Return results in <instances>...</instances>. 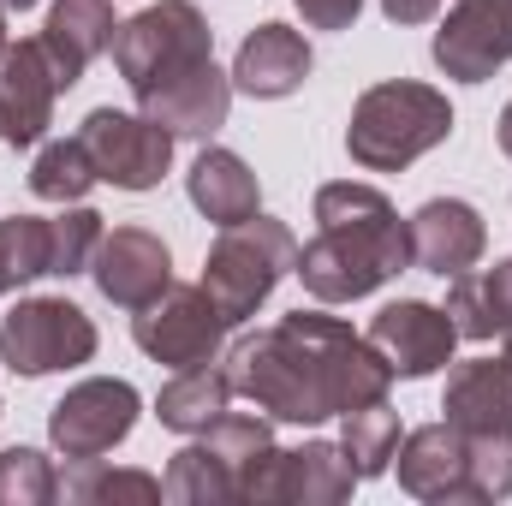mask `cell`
I'll return each instance as SVG.
<instances>
[{"mask_svg":"<svg viewBox=\"0 0 512 506\" xmlns=\"http://www.w3.org/2000/svg\"><path fill=\"white\" fill-rule=\"evenodd\" d=\"M501 149H507V161H512V102H507V114H501Z\"/></svg>","mask_w":512,"mask_h":506,"instance_id":"e575fe53","label":"cell"},{"mask_svg":"<svg viewBox=\"0 0 512 506\" xmlns=\"http://www.w3.org/2000/svg\"><path fill=\"white\" fill-rule=\"evenodd\" d=\"M137 108H143V120H155V126L173 131V137H209V131L227 126L233 78H227L215 60H197V66H185L179 78H167V84L143 90V96H137Z\"/></svg>","mask_w":512,"mask_h":506,"instance_id":"2e32d148","label":"cell"},{"mask_svg":"<svg viewBox=\"0 0 512 506\" xmlns=\"http://www.w3.org/2000/svg\"><path fill=\"white\" fill-rule=\"evenodd\" d=\"M48 233H54V251H48V274H90V256L102 245V215L96 209H84V203H66V215H54L48 221Z\"/></svg>","mask_w":512,"mask_h":506,"instance_id":"f546056e","label":"cell"},{"mask_svg":"<svg viewBox=\"0 0 512 506\" xmlns=\"http://www.w3.org/2000/svg\"><path fill=\"white\" fill-rule=\"evenodd\" d=\"M114 30H120L114 24V0H54V12H48L36 42H42V54L54 66L60 90H72L90 72V60L114 48Z\"/></svg>","mask_w":512,"mask_h":506,"instance_id":"ac0fdd59","label":"cell"},{"mask_svg":"<svg viewBox=\"0 0 512 506\" xmlns=\"http://www.w3.org/2000/svg\"><path fill=\"white\" fill-rule=\"evenodd\" d=\"M358 471L346 459V447L334 441H304V447H262L245 477H239V501L251 506H340L352 495Z\"/></svg>","mask_w":512,"mask_h":506,"instance_id":"52a82bcc","label":"cell"},{"mask_svg":"<svg viewBox=\"0 0 512 506\" xmlns=\"http://www.w3.org/2000/svg\"><path fill=\"white\" fill-rule=\"evenodd\" d=\"M382 12L393 24H429L441 12V0H382Z\"/></svg>","mask_w":512,"mask_h":506,"instance_id":"836d02e7","label":"cell"},{"mask_svg":"<svg viewBox=\"0 0 512 506\" xmlns=\"http://www.w3.org/2000/svg\"><path fill=\"white\" fill-rule=\"evenodd\" d=\"M48 251H54L48 221H36V215H6V221H0V292H18V286L42 280V274H48Z\"/></svg>","mask_w":512,"mask_h":506,"instance_id":"83f0119b","label":"cell"},{"mask_svg":"<svg viewBox=\"0 0 512 506\" xmlns=\"http://www.w3.org/2000/svg\"><path fill=\"white\" fill-rule=\"evenodd\" d=\"M405 233H411V262H417L423 274H441V280L477 268L483 251H489V227H483V215H477L471 203H459V197H435V203H423V209L405 221Z\"/></svg>","mask_w":512,"mask_h":506,"instance_id":"e0dca14e","label":"cell"},{"mask_svg":"<svg viewBox=\"0 0 512 506\" xmlns=\"http://www.w3.org/2000/svg\"><path fill=\"white\" fill-rule=\"evenodd\" d=\"M292 268H298V239H292V227H286V221H268V215L256 209L251 221L221 227V239L203 256V280H197V286L215 298V310H221L227 322H245V316H256V310L268 304V292H274Z\"/></svg>","mask_w":512,"mask_h":506,"instance_id":"277c9868","label":"cell"},{"mask_svg":"<svg viewBox=\"0 0 512 506\" xmlns=\"http://www.w3.org/2000/svg\"><path fill=\"white\" fill-rule=\"evenodd\" d=\"M0 54H6V6H0Z\"/></svg>","mask_w":512,"mask_h":506,"instance_id":"8d00e7d4","label":"cell"},{"mask_svg":"<svg viewBox=\"0 0 512 506\" xmlns=\"http://www.w3.org/2000/svg\"><path fill=\"white\" fill-rule=\"evenodd\" d=\"M310 78V42L292 30V24H256L251 36L239 42V60H233V84L256 96V102H280L292 90H304Z\"/></svg>","mask_w":512,"mask_h":506,"instance_id":"d6986e66","label":"cell"},{"mask_svg":"<svg viewBox=\"0 0 512 506\" xmlns=\"http://www.w3.org/2000/svg\"><path fill=\"white\" fill-rule=\"evenodd\" d=\"M447 316L465 340H507L512 334V262H495L483 274H453V292H447Z\"/></svg>","mask_w":512,"mask_h":506,"instance_id":"7402d4cb","label":"cell"},{"mask_svg":"<svg viewBox=\"0 0 512 506\" xmlns=\"http://www.w3.org/2000/svg\"><path fill=\"white\" fill-rule=\"evenodd\" d=\"M512 60V0H459L435 30V66L459 84H483Z\"/></svg>","mask_w":512,"mask_h":506,"instance_id":"7c38bea8","label":"cell"},{"mask_svg":"<svg viewBox=\"0 0 512 506\" xmlns=\"http://www.w3.org/2000/svg\"><path fill=\"white\" fill-rule=\"evenodd\" d=\"M137 411H143V399H137L131 381L90 376L48 411V441L66 459H102L137 429Z\"/></svg>","mask_w":512,"mask_h":506,"instance_id":"30bf717a","label":"cell"},{"mask_svg":"<svg viewBox=\"0 0 512 506\" xmlns=\"http://www.w3.org/2000/svg\"><path fill=\"white\" fill-rule=\"evenodd\" d=\"M96 358V322L72 298H18L0 322V364L12 376H54Z\"/></svg>","mask_w":512,"mask_h":506,"instance_id":"8992f818","label":"cell"},{"mask_svg":"<svg viewBox=\"0 0 512 506\" xmlns=\"http://www.w3.org/2000/svg\"><path fill=\"white\" fill-rule=\"evenodd\" d=\"M227 381L274 423H328V417H346L370 399H387L393 370L340 316L292 310L274 328L233 340Z\"/></svg>","mask_w":512,"mask_h":506,"instance_id":"6da1fadb","label":"cell"},{"mask_svg":"<svg viewBox=\"0 0 512 506\" xmlns=\"http://www.w3.org/2000/svg\"><path fill=\"white\" fill-rule=\"evenodd\" d=\"M399 489L417 495V501L435 506H477L471 495V459H465V435L441 417V423H423L399 441Z\"/></svg>","mask_w":512,"mask_h":506,"instance_id":"9a60e30c","label":"cell"},{"mask_svg":"<svg viewBox=\"0 0 512 506\" xmlns=\"http://www.w3.org/2000/svg\"><path fill=\"white\" fill-rule=\"evenodd\" d=\"M60 501V477L48 453L36 447H6L0 453V506H48Z\"/></svg>","mask_w":512,"mask_h":506,"instance_id":"4dcf8cb0","label":"cell"},{"mask_svg":"<svg viewBox=\"0 0 512 506\" xmlns=\"http://www.w3.org/2000/svg\"><path fill=\"white\" fill-rule=\"evenodd\" d=\"M197 60H215V30L191 0H155L114 30V66L131 84V96L179 78Z\"/></svg>","mask_w":512,"mask_h":506,"instance_id":"5b68a950","label":"cell"},{"mask_svg":"<svg viewBox=\"0 0 512 506\" xmlns=\"http://www.w3.org/2000/svg\"><path fill=\"white\" fill-rule=\"evenodd\" d=\"M376 352L387 358V370L399 381H423L435 376L441 364H453V346H459V328L447 310L423 304V298H399V304H382L370 334H364Z\"/></svg>","mask_w":512,"mask_h":506,"instance_id":"8fae6325","label":"cell"},{"mask_svg":"<svg viewBox=\"0 0 512 506\" xmlns=\"http://www.w3.org/2000/svg\"><path fill=\"white\" fill-rule=\"evenodd\" d=\"M459 435H512V358H471L447 376L441 399Z\"/></svg>","mask_w":512,"mask_h":506,"instance_id":"ffe728a7","label":"cell"},{"mask_svg":"<svg viewBox=\"0 0 512 506\" xmlns=\"http://www.w3.org/2000/svg\"><path fill=\"white\" fill-rule=\"evenodd\" d=\"M411 268V233L376 185L340 179L316 191V239L298 251V280L316 304H352Z\"/></svg>","mask_w":512,"mask_h":506,"instance_id":"7a4b0ae2","label":"cell"},{"mask_svg":"<svg viewBox=\"0 0 512 506\" xmlns=\"http://www.w3.org/2000/svg\"><path fill=\"white\" fill-rule=\"evenodd\" d=\"M227 316L215 310V298L203 286H167L155 304H143L131 316V340L143 346V358L167 364V370H191V364H215L221 340H227Z\"/></svg>","mask_w":512,"mask_h":506,"instance_id":"ba28073f","label":"cell"},{"mask_svg":"<svg viewBox=\"0 0 512 506\" xmlns=\"http://www.w3.org/2000/svg\"><path fill=\"white\" fill-rule=\"evenodd\" d=\"M203 447L233 471V477H245V465H251L262 447H274V417L268 411H221L209 429H203Z\"/></svg>","mask_w":512,"mask_h":506,"instance_id":"f1b7e54d","label":"cell"},{"mask_svg":"<svg viewBox=\"0 0 512 506\" xmlns=\"http://www.w3.org/2000/svg\"><path fill=\"white\" fill-rule=\"evenodd\" d=\"M54 96H60V78L42 54V42H6L0 54V143L12 149H30L42 143V131L54 126Z\"/></svg>","mask_w":512,"mask_h":506,"instance_id":"5bb4252c","label":"cell"},{"mask_svg":"<svg viewBox=\"0 0 512 506\" xmlns=\"http://www.w3.org/2000/svg\"><path fill=\"white\" fill-rule=\"evenodd\" d=\"M90 185H102V173H96L84 137H54V143H42L36 167H30V191H36L42 203H84Z\"/></svg>","mask_w":512,"mask_h":506,"instance_id":"484cf974","label":"cell"},{"mask_svg":"<svg viewBox=\"0 0 512 506\" xmlns=\"http://www.w3.org/2000/svg\"><path fill=\"white\" fill-rule=\"evenodd\" d=\"M447 131H453V108L441 90L393 78V84H376L358 96L352 126H346V149L370 173H399L417 155H429L435 143H447Z\"/></svg>","mask_w":512,"mask_h":506,"instance_id":"3957f363","label":"cell"},{"mask_svg":"<svg viewBox=\"0 0 512 506\" xmlns=\"http://www.w3.org/2000/svg\"><path fill=\"white\" fill-rule=\"evenodd\" d=\"M227 405H233V381H227V370L191 364V370H179V376L161 387L155 417H161V429H173V435H203Z\"/></svg>","mask_w":512,"mask_h":506,"instance_id":"603a6c76","label":"cell"},{"mask_svg":"<svg viewBox=\"0 0 512 506\" xmlns=\"http://www.w3.org/2000/svg\"><path fill=\"white\" fill-rule=\"evenodd\" d=\"M0 6H6V12H30L36 0H0Z\"/></svg>","mask_w":512,"mask_h":506,"instance_id":"d590c367","label":"cell"},{"mask_svg":"<svg viewBox=\"0 0 512 506\" xmlns=\"http://www.w3.org/2000/svg\"><path fill=\"white\" fill-rule=\"evenodd\" d=\"M90 280L108 304L143 310L173 286V256L149 227H114V233H102V245L90 256Z\"/></svg>","mask_w":512,"mask_h":506,"instance_id":"4fadbf2b","label":"cell"},{"mask_svg":"<svg viewBox=\"0 0 512 506\" xmlns=\"http://www.w3.org/2000/svg\"><path fill=\"white\" fill-rule=\"evenodd\" d=\"M298 12H304L310 30H352L364 0H298Z\"/></svg>","mask_w":512,"mask_h":506,"instance_id":"d6a6232c","label":"cell"},{"mask_svg":"<svg viewBox=\"0 0 512 506\" xmlns=\"http://www.w3.org/2000/svg\"><path fill=\"white\" fill-rule=\"evenodd\" d=\"M84 149L96 161V173L114 185V191H155L173 167V131H161L143 114H120V108H96L84 114Z\"/></svg>","mask_w":512,"mask_h":506,"instance_id":"9c48e42d","label":"cell"},{"mask_svg":"<svg viewBox=\"0 0 512 506\" xmlns=\"http://www.w3.org/2000/svg\"><path fill=\"white\" fill-rule=\"evenodd\" d=\"M471 459V495L477 501H507L512 495V435H465Z\"/></svg>","mask_w":512,"mask_h":506,"instance_id":"1f68e13d","label":"cell"},{"mask_svg":"<svg viewBox=\"0 0 512 506\" xmlns=\"http://www.w3.org/2000/svg\"><path fill=\"white\" fill-rule=\"evenodd\" d=\"M60 495L78 501V506H114V501L155 506V501H167L161 495V477H149V471H108L102 459H72V471L60 477Z\"/></svg>","mask_w":512,"mask_h":506,"instance_id":"d4e9b609","label":"cell"},{"mask_svg":"<svg viewBox=\"0 0 512 506\" xmlns=\"http://www.w3.org/2000/svg\"><path fill=\"white\" fill-rule=\"evenodd\" d=\"M340 447H346L358 483H364V477H382L387 465H393V453H399V411H393L387 399H370V405L346 411Z\"/></svg>","mask_w":512,"mask_h":506,"instance_id":"4316f807","label":"cell"},{"mask_svg":"<svg viewBox=\"0 0 512 506\" xmlns=\"http://www.w3.org/2000/svg\"><path fill=\"white\" fill-rule=\"evenodd\" d=\"M161 495L173 506H227V501H239V477L203 441H191V447L173 453V465L161 477Z\"/></svg>","mask_w":512,"mask_h":506,"instance_id":"cb8c5ba5","label":"cell"},{"mask_svg":"<svg viewBox=\"0 0 512 506\" xmlns=\"http://www.w3.org/2000/svg\"><path fill=\"white\" fill-rule=\"evenodd\" d=\"M507 358H512V334H507Z\"/></svg>","mask_w":512,"mask_h":506,"instance_id":"74e56055","label":"cell"},{"mask_svg":"<svg viewBox=\"0 0 512 506\" xmlns=\"http://www.w3.org/2000/svg\"><path fill=\"white\" fill-rule=\"evenodd\" d=\"M185 191L191 203L215 221V227H239L262 209V191H256V173L233 155V149H203L185 173Z\"/></svg>","mask_w":512,"mask_h":506,"instance_id":"44dd1931","label":"cell"}]
</instances>
